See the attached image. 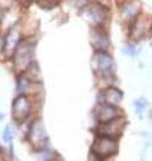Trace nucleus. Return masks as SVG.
Wrapping results in <instances>:
<instances>
[{
	"label": "nucleus",
	"instance_id": "obj_1",
	"mask_svg": "<svg viewBox=\"0 0 152 161\" xmlns=\"http://www.w3.org/2000/svg\"><path fill=\"white\" fill-rule=\"evenodd\" d=\"M32 54H33V44H31L29 42H25V40L20 42L13 51L15 66L19 70L28 69L32 59Z\"/></svg>",
	"mask_w": 152,
	"mask_h": 161
},
{
	"label": "nucleus",
	"instance_id": "obj_2",
	"mask_svg": "<svg viewBox=\"0 0 152 161\" xmlns=\"http://www.w3.org/2000/svg\"><path fill=\"white\" fill-rule=\"evenodd\" d=\"M116 150H118V144H116V140H114V138L99 136V137H96V140L94 141L92 153H94V156H96V157H99V158L109 157V156L116 153Z\"/></svg>",
	"mask_w": 152,
	"mask_h": 161
},
{
	"label": "nucleus",
	"instance_id": "obj_3",
	"mask_svg": "<svg viewBox=\"0 0 152 161\" xmlns=\"http://www.w3.org/2000/svg\"><path fill=\"white\" fill-rule=\"evenodd\" d=\"M125 119L124 118H115L109 122L105 124H100L99 126V136H103V137H108V138H116L119 137L123 132V129L125 126Z\"/></svg>",
	"mask_w": 152,
	"mask_h": 161
},
{
	"label": "nucleus",
	"instance_id": "obj_4",
	"mask_svg": "<svg viewBox=\"0 0 152 161\" xmlns=\"http://www.w3.org/2000/svg\"><path fill=\"white\" fill-rule=\"evenodd\" d=\"M13 117L16 119H24L27 115L31 113V103L27 97L24 95H19V97L13 101Z\"/></svg>",
	"mask_w": 152,
	"mask_h": 161
},
{
	"label": "nucleus",
	"instance_id": "obj_5",
	"mask_svg": "<svg viewBox=\"0 0 152 161\" xmlns=\"http://www.w3.org/2000/svg\"><path fill=\"white\" fill-rule=\"evenodd\" d=\"M96 117H98V119L101 124H105L115 118H119V110L116 109V106H109V105L101 103L98 108V110H96Z\"/></svg>",
	"mask_w": 152,
	"mask_h": 161
},
{
	"label": "nucleus",
	"instance_id": "obj_6",
	"mask_svg": "<svg viewBox=\"0 0 152 161\" xmlns=\"http://www.w3.org/2000/svg\"><path fill=\"white\" fill-rule=\"evenodd\" d=\"M101 99L103 105H109V106H118L123 99V93L116 87H108L101 93Z\"/></svg>",
	"mask_w": 152,
	"mask_h": 161
},
{
	"label": "nucleus",
	"instance_id": "obj_7",
	"mask_svg": "<svg viewBox=\"0 0 152 161\" xmlns=\"http://www.w3.org/2000/svg\"><path fill=\"white\" fill-rule=\"evenodd\" d=\"M95 62H96V67L100 73H107L112 67V59L108 54L105 53H98L95 57Z\"/></svg>",
	"mask_w": 152,
	"mask_h": 161
},
{
	"label": "nucleus",
	"instance_id": "obj_8",
	"mask_svg": "<svg viewBox=\"0 0 152 161\" xmlns=\"http://www.w3.org/2000/svg\"><path fill=\"white\" fill-rule=\"evenodd\" d=\"M87 16L89 20H92L94 23H101L105 19V11L100 6L95 4V6H91L87 9Z\"/></svg>",
	"mask_w": 152,
	"mask_h": 161
},
{
	"label": "nucleus",
	"instance_id": "obj_9",
	"mask_svg": "<svg viewBox=\"0 0 152 161\" xmlns=\"http://www.w3.org/2000/svg\"><path fill=\"white\" fill-rule=\"evenodd\" d=\"M95 48L98 50L99 53H104V50L108 47V38L104 32L100 31H95L94 32V40H92Z\"/></svg>",
	"mask_w": 152,
	"mask_h": 161
},
{
	"label": "nucleus",
	"instance_id": "obj_10",
	"mask_svg": "<svg viewBox=\"0 0 152 161\" xmlns=\"http://www.w3.org/2000/svg\"><path fill=\"white\" fill-rule=\"evenodd\" d=\"M29 85H31V80L27 75H20L18 78V90L19 93H24L25 90H28Z\"/></svg>",
	"mask_w": 152,
	"mask_h": 161
},
{
	"label": "nucleus",
	"instance_id": "obj_11",
	"mask_svg": "<svg viewBox=\"0 0 152 161\" xmlns=\"http://www.w3.org/2000/svg\"><path fill=\"white\" fill-rule=\"evenodd\" d=\"M136 11H138V7L135 6V4H127V6L124 7V15L127 18H132L135 16Z\"/></svg>",
	"mask_w": 152,
	"mask_h": 161
},
{
	"label": "nucleus",
	"instance_id": "obj_12",
	"mask_svg": "<svg viewBox=\"0 0 152 161\" xmlns=\"http://www.w3.org/2000/svg\"><path fill=\"white\" fill-rule=\"evenodd\" d=\"M3 138H4V141H11V130H9V128H8V126L6 128V130H4Z\"/></svg>",
	"mask_w": 152,
	"mask_h": 161
}]
</instances>
